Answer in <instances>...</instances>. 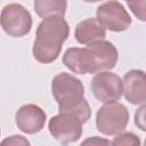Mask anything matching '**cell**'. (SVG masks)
<instances>
[{
  "label": "cell",
  "instance_id": "9",
  "mask_svg": "<svg viewBox=\"0 0 146 146\" xmlns=\"http://www.w3.org/2000/svg\"><path fill=\"white\" fill-rule=\"evenodd\" d=\"M46 112L35 104H25L21 106L15 114L16 125L27 135L40 132L46 124Z\"/></svg>",
  "mask_w": 146,
  "mask_h": 146
},
{
  "label": "cell",
  "instance_id": "13",
  "mask_svg": "<svg viewBox=\"0 0 146 146\" xmlns=\"http://www.w3.org/2000/svg\"><path fill=\"white\" fill-rule=\"evenodd\" d=\"M116 136L117 137H115L114 140L111 143L112 145H140L139 138L132 132H121Z\"/></svg>",
  "mask_w": 146,
  "mask_h": 146
},
{
  "label": "cell",
  "instance_id": "12",
  "mask_svg": "<svg viewBox=\"0 0 146 146\" xmlns=\"http://www.w3.org/2000/svg\"><path fill=\"white\" fill-rule=\"evenodd\" d=\"M67 8V0H34V10L38 16H64Z\"/></svg>",
  "mask_w": 146,
  "mask_h": 146
},
{
  "label": "cell",
  "instance_id": "16",
  "mask_svg": "<svg viewBox=\"0 0 146 146\" xmlns=\"http://www.w3.org/2000/svg\"><path fill=\"white\" fill-rule=\"evenodd\" d=\"M88 143H91V144H110L108 140H105V139H97V138H91V139H87L83 141V144H88Z\"/></svg>",
  "mask_w": 146,
  "mask_h": 146
},
{
  "label": "cell",
  "instance_id": "3",
  "mask_svg": "<svg viewBox=\"0 0 146 146\" xmlns=\"http://www.w3.org/2000/svg\"><path fill=\"white\" fill-rule=\"evenodd\" d=\"M51 92L58 104L59 113H72L86 123L91 114L84 98V87L78 78L68 73H59L51 81Z\"/></svg>",
  "mask_w": 146,
  "mask_h": 146
},
{
  "label": "cell",
  "instance_id": "1",
  "mask_svg": "<svg viewBox=\"0 0 146 146\" xmlns=\"http://www.w3.org/2000/svg\"><path fill=\"white\" fill-rule=\"evenodd\" d=\"M119 54L115 46L106 40H98L84 48H68L63 55L64 65L78 74H92L115 67Z\"/></svg>",
  "mask_w": 146,
  "mask_h": 146
},
{
  "label": "cell",
  "instance_id": "14",
  "mask_svg": "<svg viewBox=\"0 0 146 146\" xmlns=\"http://www.w3.org/2000/svg\"><path fill=\"white\" fill-rule=\"evenodd\" d=\"M128 2L129 8L133 13V15L141 22H144L145 18V2L146 0H125Z\"/></svg>",
  "mask_w": 146,
  "mask_h": 146
},
{
  "label": "cell",
  "instance_id": "6",
  "mask_svg": "<svg viewBox=\"0 0 146 146\" xmlns=\"http://www.w3.org/2000/svg\"><path fill=\"white\" fill-rule=\"evenodd\" d=\"M83 121L72 113H59L54 115L48 123L51 136L62 144L75 143L82 136Z\"/></svg>",
  "mask_w": 146,
  "mask_h": 146
},
{
  "label": "cell",
  "instance_id": "17",
  "mask_svg": "<svg viewBox=\"0 0 146 146\" xmlns=\"http://www.w3.org/2000/svg\"><path fill=\"white\" fill-rule=\"evenodd\" d=\"M86 2H98V1H103V0H83Z\"/></svg>",
  "mask_w": 146,
  "mask_h": 146
},
{
  "label": "cell",
  "instance_id": "10",
  "mask_svg": "<svg viewBox=\"0 0 146 146\" xmlns=\"http://www.w3.org/2000/svg\"><path fill=\"white\" fill-rule=\"evenodd\" d=\"M123 94L128 102L135 105H144L146 100V76L141 70L127 72L122 80Z\"/></svg>",
  "mask_w": 146,
  "mask_h": 146
},
{
  "label": "cell",
  "instance_id": "18",
  "mask_svg": "<svg viewBox=\"0 0 146 146\" xmlns=\"http://www.w3.org/2000/svg\"><path fill=\"white\" fill-rule=\"evenodd\" d=\"M0 133H1V130H0Z\"/></svg>",
  "mask_w": 146,
  "mask_h": 146
},
{
  "label": "cell",
  "instance_id": "15",
  "mask_svg": "<svg viewBox=\"0 0 146 146\" xmlns=\"http://www.w3.org/2000/svg\"><path fill=\"white\" fill-rule=\"evenodd\" d=\"M1 144L2 145H5V144H9V145H30V141L27 139H25L23 136L15 135V136H11L10 138H7V139L2 140Z\"/></svg>",
  "mask_w": 146,
  "mask_h": 146
},
{
  "label": "cell",
  "instance_id": "7",
  "mask_svg": "<svg viewBox=\"0 0 146 146\" xmlns=\"http://www.w3.org/2000/svg\"><path fill=\"white\" fill-rule=\"evenodd\" d=\"M90 89L97 100L107 104L121 98L123 94V83L117 74L102 71L96 73L91 79Z\"/></svg>",
  "mask_w": 146,
  "mask_h": 146
},
{
  "label": "cell",
  "instance_id": "2",
  "mask_svg": "<svg viewBox=\"0 0 146 146\" xmlns=\"http://www.w3.org/2000/svg\"><path fill=\"white\" fill-rule=\"evenodd\" d=\"M70 35V25L63 16H49L39 24L33 42V57L42 64L52 63Z\"/></svg>",
  "mask_w": 146,
  "mask_h": 146
},
{
  "label": "cell",
  "instance_id": "8",
  "mask_svg": "<svg viewBox=\"0 0 146 146\" xmlns=\"http://www.w3.org/2000/svg\"><path fill=\"white\" fill-rule=\"evenodd\" d=\"M97 21L105 30L113 32H123L131 25V17L127 9L116 0H108L102 3L97 10Z\"/></svg>",
  "mask_w": 146,
  "mask_h": 146
},
{
  "label": "cell",
  "instance_id": "11",
  "mask_svg": "<svg viewBox=\"0 0 146 146\" xmlns=\"http://www.w3.org/2000/svg\"><path fill=\"white\" fill-rule=\"evenodd\" d=\"M75 39L81 44H89L91 42L103 40L106 36V30L97 21V18H87L81 21L74 32Z\"/></svg>",
  "mask_w": 146,
  "mask_h": 146
},
{
  "label": "cell",
  "instance_id": "4",
  "mask_svg": "<svg viewBox=\"0 0 146 146\" xmlns=\"http://www.w3.org/2000/svg\"><path fill=\"white\" fill-rule=\"evenodd\" d=\"M128 123L129 111L121 103H107L97 111L96 127L105 136H116L123 132Z\"/></svg>",
  "mask_w": 146,
  "mask_h": 146
},
{
  "label": "cell",
  "instance_id": "5",
  "mask_svg": "<svg viewBox=\"0 0 146 146\" xmlns=\"http://www.w3.org/2000/svg\"><path fill=\"white\" fill-rule=\"evenodd\" d=\"M0 25L8 35L21 38L31 31L32 17L24 6L19 3H9L1 10Z\"/></svg>",
  "mask_w": 146,
  "mask_h": 146
}]
</instances>
